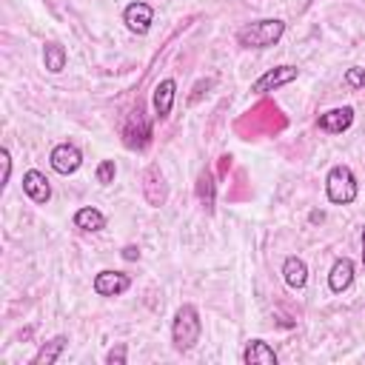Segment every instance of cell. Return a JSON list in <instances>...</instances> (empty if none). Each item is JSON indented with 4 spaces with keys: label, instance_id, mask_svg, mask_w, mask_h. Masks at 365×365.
I'll return each mask as SVG.
<instances>
[{
    "label": "cell",
    "instance_id": "obj_8",
    "mask_svg": "<svg viewBox=\"0 0 365 365\" xmlns=\"http://www.w3.org/2000/svg\"><path fill=\"white\" fill-rule=\"evenodd\" d=\"M143 197H145V202L151 208H160L168 200V182H165L160 165H154V163L143 171Z\"/></svg>",
    "mask_w": 365,
    "mask_h": 365
},
{
    "label": "cell",
    "instance_id": "obj_17",
    "mask_svg": "<svg viewBox=\"0 0 365 365\" xmlns=\"http://www.w3.org/2000/svg\"><path fill=\"white\" fill-rule=\"evenodd\" d=\"M66 345H68V336H66V334L51 336L48 342H43V345L37 348V354L31 356V362H29V365H54V362L63 356Z\"/></svg>",
    "mask_w": 365,
    "mask_h": 365
},
{
    "label": "cell",
    "instance_id": "obj_26",
    "mask_svg": "<svg viewBox=\"0 0 365 365\" xmlns=\"http://www.w3.org/2000/svg\"><path fill=\"white\" fill-rule=\"evenodd\" d=\"M362 265H365V228H362Z\"/></svg>",
    "mask_w": 365,
    "mask_h": 365
},
{
    "label": "cell",
    "instance_id": "obj_20",
    "mask_svg": "<svg viewBox=\"0 0 365 365\" xmlns=\"http://www.w3.org/2000/svg\"><path fill=\"white\" fill-rule=\"evenodd\" d=\"M94 177H97V182H100V185H111V182H114V177H117V163H114V160H100V165H97Z\"/></svg>",
    "mask_w": 365,
    "mask_h": 365
},
{
    "label": "cell",
    "instance_id": "obj_18",
    "mask_svg": "<svg viewBox=\"0 0 365 365\" xmlns=\"http://www.w3.org/2000/svg\"><path fill=\"white\" fill-rule=\"evenodd\" d=\"M71 222H74V228H80V231H91V234H97V231L106 228V214H103L100 208H94V205H83V208L74 211Z\"/></svg>",
    "mask_w": 365,
    "mask_h": 365
},
{
    "label": "cell",
    "instance_id": "obj_15",
    "mask_svg": "<svg viewBox=\"0 0 365 365\" xmlns=\"http://www.w3.org/2000/svg\"><path fill=\"white\" fill-rule=\"evenodd\" d=\"M282 279H285L288 288L302 291L308 285V265H305V259L302 257H294V254L285 257L282 259Z\"/></svg>",
    "mask_w": 365,
    "mask_h": 365
},
{
    "label": "cell",
    "instance_id": "obj_1",
    "mask_svg": "<svg viewBox=\"0 0 365 365\" xmlns=\"http://www.w3.org/2000/svg\"><path fill=\"white\" fill-rule=\"evenodd\" d=\"M282 34H285V23L279 17H262V20H251L237 29V46L262 51V48L277 46Z\"/></svg>",
    "mask_w": 365,
    "mask_h": 365
},
{
    "label": "cell",
    "instance_id": "obj_14",
    "mask_svg": "<svg viewBox=\"0 0 365 365\" xmlns=\"http://www.w3.org/2000/svg\"><path fill=\"white\" fill-rule=\"evenodd\" d=\"M354 271H356V265H354L351 257H339V259H334V265H331V271H328V288H331L334 294L348 291L351 282H354Z\"/></svg>",
    "mask_w": 365,
    "mask_h": 365
},
{
    "label": "cell",
    "instance_id": "obj_12",
    "mask_svg": "<svg viewBox=\"0 0 365 365\" xmlns=\"http://www.w3.org/2000/svg\"><path fill=\"white\" fill-rule=\"evenodd\" d=\"M174 97H177V80L174 77H165L154 86V97H151V106H154V117L157 120H168L171 108H174Z\"/></svg>",
    "mask_w": 365,
    "mask_h": 365
},
{
    "label": "cell",
    "instance_id": "obj_4",
    "mask_svg": "<svg viewBox=\"0 0 365 365\" xmlns=\"http://www.w3.org/2000/svg\"><path fill=\"white\" fill-rule=\"evenodd\" d=\"M297 77H299V68L291 66V63H282V66H274V68H268L265 74H259V77L251 83V91H254V94H268V91H277V88L294 83Z\"/></svg>",
    "mask_w": 365,
    "mask_h": 365
},
{
    "label": "cell",
    "instance_id": "obj_24",
    "mask_svg": "<svg viewBox=\"0 0 365 365\" xmlns=\"http://www.w3.org/2000/svg\"><path fill=\"white\" fill-rule=\"evenodd\" d=\"M123 259H140V248L137 245H125L123 248Z\"/></svg>",
    "mask_w": 365,
    "mask_h": 365
},
{
    "label": "cell",
    "instance_id": "obj_7",
    "mask_svg": "<svg viewBox=\"0 0 365 365\" xmlns=\"http://www.w3.org/2000/svg\"><path fill=\"white\" fill-rule=\"evenodd\" d=\"M48 165H51L57 174L68 177V174H74V171L83 165V151H80L74 143H57V145L51 148V154H48Z\"/></svg>",
    "mask_w": 365,
    "mask_h": 365
},
{
    "label": "cell",
    "instance_id": "obj_16",
    "mask_svg": "<svg viewBox=\"0 0 365 365\" xmlns=\"http://www.w3.org/2000/svg\"><path fill=\"white\" fill-rule=\"evenodd\" d=\"M245 365H277V351L265 339H248L242 348Z\"/></svg>",
    "mask_w": 365,
    "mask_h": 365
},
{
    "label": "cell",
    "instance_id": "obj_5",
    "mask_svg": "<svg viewBox=\"0 0 365 365\" xmlns=\"http://www.w3.org/2000/svg\"><path fill=\"white\" fill-rule=\"evenodd\" d=\"M123 143L128 148H137V151L148 148V143H151V123L143 117V108L140 106H137V111L128 114V120L123 125Z\"/></svg>",
    "mask_w": 365,
    "mask_h": 365
},
{
    "label": "cell",
    "instance_id": "obj_10",
    "mask_svg": "<svg viewBox=\"0 0 365 365\" xmlns=\"http://www.w3.org/2000/svg\"><path fill=\"white\" fill-rule=\"evenodd\" d=\"M354 123V108L351 106H336V108H328L317 117V128L328 131V134H342L348 131Z\"/></svg>",
    "mask_w": 365,
    "mask_h": 365
},
{
    "label": "cell",
    "instance_id": "obj_22",
    "mask_svg": "<svg viewBox=\"0 0 365 365\" xmlns=\"http://www.w3.org/2000/svg\"><path fill=\"white\" fill-rule=\"evenodd\" d=\"M106 365H125V345H123V342H117L114 348H108Z\"/></svg>",
    "mask_w": 365,
    "mask_h": 365
},
{
    "label": "cell",
    "instance_id": "obj_2",
    "mask_svg": "<svg viewBox=\"0 0 365 365\" xmlns=\"http://www.w3.org/2000/svg\"><path fill=\"white\" fill-rule=\"evenodd\" d=\"M200 336H202L200 311H197V305L182 302L174 311V319H171V342H174V351H180V354L191 351L200 342Z\"/></svg>",
    "mask_w": 365,
    "mask_h": 365
},
{
    "label": "cell",
    "instance_id": "obj_21",
    "mask_svg": "<svg viewBox=\"0 0 365 365\" xmlns=\"http://www.w3.org/2000/svg\"><path fill=\"white\" fill-rule=\"evenodd\" d=\"M345 86H351V88H365V68H359V66H354V68H348L345 71Z\"/></svg>",
    "mask_w": 365,
    "mask_h": 365
},
{
    "label": "cell",
    "instance_id": "obj_9",
    "mask_svg": "<svg viewBox=\"0 0 365 365\" xmlns=\"http://www.w3.org/2000/svg\"><path fill=\"white\" fill-rule=\"evenodd\" d=\"M123 23H125V29L131 34H148L151 31V23H154V9L148 3H143V0H134V3L125 6Z\"/></svg>",
    "mask_w": 365,
    "mask_h": 365
},
{
    "label": "cell",
    "instance_id": "obj_19",
    "mask_svg": "<svg viewBox=\"0 0 365 365\" xmlns=\"http://www.w3.org/2000/svg\"><path fill=\"white\" fill-rule=\"evenodd\" d=\"M66 60H68L66 46H60L57 40H48V43L43 46V66H46L51 74H60V71L66 68Z\"/></svg>",
    "mask_w": 365,
    "mask_h": 365
},
{
    "label": "cell",
    "instance_id": "obj_3",
    "mask_svg": "<svg viewBox=\"0 0 365 365\" xmlns=\"http://www.w3.org/2000/svg\"><path fill=\"white\" fill-rule=\"evenodd\" d=\"M325 194L334 205H351L356 200L359 182H356V174L351 171V165L339 163L325 174Z\"/></svg>",
    "mask_w": 365,
    "mask_h": 365
},
{
    "label": "cell",
    "instance_id": "obj_13",
    "mask_svg": "<svg viewBox=\"0 0 365 365\" xmlns=\"http://www.w3.org/2000/svg\"><path fill=\"white\" fill-rule=\"evenodd\" d=\"M194 194H197L202 211H205V214H214V208H217V180H214V171H211V168H202V171L197 174Z\"/></svg>",
    "mask_w": 365,
    "mask_h": 365
},
{
    "label": "cell",
    "instance_id": "obj_6",
    "mask_svg": "<svg viewBox=\"0 0 365 365\" xmlns=\"http://www.w3.org/2000/svg\"><path fill=\"white\" fill-rule=\"evenodd\" d=\"M94 294L97 297H123L128 288H131V277L125 271H114V268H103L94 274V282H91Z\"/></svg>",
    "mask_w": 365,
    "mask_h": 365
},
{
    "label": "cell",
    "instance_id": "obj_23",
    "mask_svg": "<svg viewBox=\"0 0 365 365\" xmlns=\"http://www.w3.org/2000/svg\"><path fill=\"white\" fill-rule=\"evenodd\" d=\"M0 160H3V182H0V188H6L9 180H11V154H9V148H0Z\"/></svg>",
    "mask_w": 365,
    "mask_h": 365
},
{
    "label": "cell",
    "instance_id": "obj_25",
    "mask_svg": "<svg viewBox=\"0 0 365 365\" xmlns=\"http://www.w3.org/2000/svg\"><path fill=\"white\" fill-rule=\"evenodd\" d=\"M317 220L322 222V211H311V222H317Z\"/></svg>",
    "mask_w": 365,
    "mask_h": 365
},
{
    "label": "cell",
    "instance_id": "obj_11",
    "mask_svg": "<svg viewBox=\"0 0 365 365\" xmlns=\"http://www.w3.org/2000/svg\"><path fill=\"white\" fill-rule=\"evenodd\" d=\"M23 194H26L31 202L46 205V202L51 200V182H48V177H46L43 171H37V168H29V171L23 174Z\"/></svg>",
    "mask_w": 365,
    "mask_h": 365
}]
</instances>
